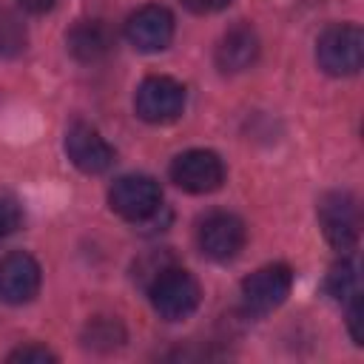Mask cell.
<instances>
[{
  "mask_svg": "<svg viewBox=\"0 0 364 364\" xmlns=\"http://www.w3.org/2000/svg\"><path fill=\"white\" fill-rule=\"evenodd\" d=\"M148 296H151L154 310H156L165 321H182V318H188V316L199 307L202 290H199V282H196L188 270L168 264V267L148 284Z\"/></svg>",
  "mask_w": 364,
  "mask_h": 364,
  "instance_id": "obj_1",
  "label": "cell"
},
{
  "mask_svg": "<svg viewBox=\"0 0 364 364\" xmlns=\"http://www.w3.org/2000/svg\"><path fill=\"white\" fill-rule=\"evenodd\" d=\"M316 60L321 71L333 77H350L364 60V31L355 23H336L321 31L316 43Z\"/></svg>",
  "mask_w": 364,
  "mask_h": 364,
  "instance_id": "obj_2",
  "label": "cell"
},
{
  "mask_svg": "<svg viewBox=\"0 0 364 364\" xmlns=\"http://www.w3.org/2000/svg\"><path fill=\"white\" fill-rule=\"evenodd\" d=\"M134 108H136V117L151 125L173 122L185 108V85L162 74L145 77L134 94Z\"/></svg>",
  "mask_w": 364,
  "mask_h": 364,
  "instance_id": "obj_3",
  "label": "cell"
},
{
  "mask_svg": "<svg viewBox=\"0 0 364 364\" xmlns=\"http://www.w3.org/2000/svg\"><path fill=\"white\" fill-rule=\"evenodd\" d=\"M108 205L114 213H119L128 222H145V219L156 216V210L162 205L159 182L151 176H142V173L119 176L108 191Z\"/></svg>",
  "mask_w": 364,
  "mask_h": 364,
  "instance_id": "obj_4",
  "label": "cell"
},
{
  "mask_svg": "<svg viewBox=\"0 0 364 364\" xmlns=\"http://www.w3.org/2000/svg\"><path fill=\"white\" fill-rule=\"evenodd\" d=\"M318 222H321V230H324L327 242L336 250H350L358 242V228H361L355 196L347 193V191L324 193L321 202H318Z\"/></svg>",
  "mask_w": 364,
  "mask_h": 364,
  "instance_id": "obj_5",
  "label": "cell"
},
{
  "mask_svg": "<svg viewBox=\"0 0 364 364\" xmlns=\"http://www.w3.org/2000/svg\"><path fill=\"white\" fill-rule=\"evenodd\" d=\"M171 179L188 193H210L225 182V162L213 151L191 148L171 162Z\"/></svg>",
  "mask_w": 364,
  "mask_h": 364,
  "instance_id": "obj_6",
  "label": "cell"
},
{
  "mask_svg": "<svg viewBox=\"0 0 364 364\" xmlns=\"http://www.w3.org/2000/svg\"><path fill=\"white\" fill-rule=\"evenodd\" d=\"M293 287V270L287 264H264L242 282V304L247 313H270L276 310Z\"/></svg>",
  "mask_w": 364,
  "mask_h": 364,
  "instance_id": "obj_7",
  "label": "cell"
},
{
  "mask_svg": "<svg viewBox=\"0 0 364 364\" xmlns=\"http://www.w3.org/2000/svg\"><path fill=\"white\" fill-rule=\"evenodd\" d=\"M199 250L213 262H230L242 253L247 242V228L239 216L228 210H216L199 225Z\"/></svg>",
  "mask_w": 364,
  "mask_h": 364,
  "instance_id": "obj_8",
  "label": "cell"
},
{
  "mask_svg": "<svg viewBox=\"0 0 364 364\" xmlns=\"http://www.w3.org/2000/svg\"><path fill=\"white\" fill-rule=\"evenodd\" d=\"M65 154L82 173H105L114 165V148L88 122H71L65 131Z\"/></svg>",
  "mask_w": 364,
  "mask_h": 364,
  "instance_id": "obj_9",
  "label": "cell"
},
{
  "mask_svg": "<svg viewBox=\"0 0 364 364\" xmlns=\"http://www.w3.org/2000/svg\"><path fill=\"white\" fill-rule=\"evenodd\" d=\"M125 37L136 51H162L173 40V14L165 6H142L125 20Z\"/></svg>",
  "mask_w": 364,
  "mask_h": 364,
  "instance_id": "obj_10",
  "label": "cell"
},
{
  "mask_svg": "<svg viewBox=\"0 0 364 364\" xmlns=\"http://www.w3.org/2000/svg\"><path fill=\"white\" fill-rule=\"evenodd\" d=\"M40 264L34 256L14 250L0 259V299L9 304H26L40 290Z\"/></svg>",
  "mask_w": 364,
  "mask_h": 364,
  "instance_id": "obj_11",
  "label": "cell"
},
{
  "mask_svg": "<svg viewBox=\"0 0 364 364\" xmlns=\"http://www.w3.org/2000/svg\"><path fill=\"white\" fill-rule=\"evenodd\" d=\"M256 57H259V34L247 23L228 28L216 46V65L225 74H239L250 68Z\"/></svg>",
  "mask_w": 364,
  "mask_h": 364,
  "instance_id": "obj_12",
  "label": "cell"
},
{
  "mask_svg": "<svg viewBox=\"0 0 364 364\" xmlns=\"http://www.w3.org/2000/svg\"><path fill=\"white\" fill-rule=\"evenodd\" d=\"M65 43H68V51H71L74 60H80V63H97V60H102L114 48V34L100 20H82V23H77L68 31Z\"/></svg>",
  "mask_w": 364,
  "mask_h": 364,
  "instance_id": "obj_13",
  "label": "cell"
},
{
  "mask_svg": "<svg viewBox=\"0 0 364 364\" xmlns=\"http://www.w3.org/2000/svg\"><path fill=\"white\" fill-rule=\"evenodd\" d=\"M82 341H85V347H91V350L108 353V350H114V347H119V344L125 341V330H122V324H119L117 318L100 316V318H91V321H88V327H85V333H82Z\"/></svg>",
  "mask_w": 364,
  "mask_h": 364,
  "instance_id": "obj_14",
  "label": "cell"
},
{
  "mask_svg": "<svg viewBox=\"0 0 364 364\" xmlns=\"http://www.w3.org/2000/svg\"><path fill=\"white\" fill-rule=\"evenodd\" d=\"M28 34L17 14L0 11V60H14L26 51Z\"/></svg>",
  "mask_w": 364,
  "mask_h": 364,
  "instance_id": "obj_15",
  "label": "cell"
},
{
  "mask_svg": "<svg viewBox=\"0 0 364 364\" xmlns=\"http://www.w3.org/2000/svg\"><path fill=\"white\" fill-rule=\"evenodd\" d=\"M324 287H327V293H330L336 301H347L350 296H355V293H358V284H355V267H353V262H350V259L336 262V264L330 267V273H327Z\"/></svg>",
  "mask_w": 364,
  "mask_h": 364,
  "instance_id": "obj_16",
  "label": "cell"
},
{
  "mask_svg": "<svg viewBox=\"0 0 364 364\" xmlns=\"http://www.w3.org/2000/svg\"><path fill=\"white\" fill-rule=\"evenodd\" d=\"M23 225V208L11 196H0V239L11 236Z\"/></svg>",
  "mask_w": 364,
  "mask_h": 364,
  "instance_id": "obj_17",
  "label": "cell"
},
{
  "mask_svg": "<svg viewBox=\"0 0 364 364\" xmlns=\"http://www.w3.org/2000/svg\"><path fill=\"white\" fill-rule=\"evenodd\" d=\"M9 361H23V364H48V361H57V355L43 347V344H26V347H17Z\"/></svg>",
  "mask_w": 364,
  "mask_h": 364,
  "instance_id": "obj_18",
  "label": "cell"
},
{
  "mask_svg": "<svg viewBox=\"0 0 364 364\" xmlns=\"http://www.w3.org/2000/svg\"><path fill=\"white\" fill-rule=\"evenodd\" d=\"M347 301H350V307H347L350 336H353V341H355V344H364V341H361V299H358V293H355V296H350Z\"/></svg>",
  "mask_w": 364,
  "mask_h": 364,
  "instance_id": "obj_19",
  "label": "cell"
},
{
  "mask_svg": "<svg viewBox=\"0 0 364 364\" xmlns=\"http://www.w3.org/2000/svg\"><path fill=\"white\" fill-rule=\"evenodd\" d=\"M185 9H191L193 14H213L230 6V0H182Z\"/></svg>",
  "mask_w": 364,
  "mask_h": 364,
  "instance_id": "obj_20",
  "label": "cell"
},
{
  "mask_svg": "<svg viewBox=\"0 0 364 364\" xmlns=\"http://www.w3.org/2000/svg\"><path fill=\"white\" fill-rule=\"evenodd\" d=\"M17 3H20L26 11H31V14H43V11H51L57 0H17Z\"/></svg>",
  "mask_w": 364,
  "mask_h": 364,
  "instance_id": "obj_21",
  "label": "cell"
}]
</instances>
